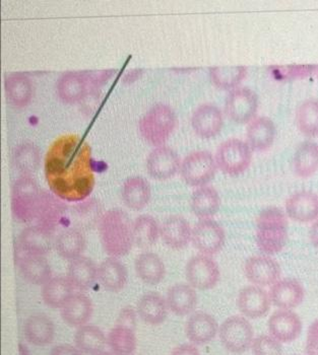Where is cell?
I'll return each mask as SVG.
<instances>
[{"instance_id": "cell-23", "label": "cell", "mask_w": 318, "mask_h": 355, "mask_svg": "<svg viewBox=\"0 0 318 355\" xmlns=\"http://www.w3.org/2000/svg\"><path fill=\"white\" fill-rule=\"evenodd\" d=\"M65 207L63 200L53 193L42 192L40 205L37 212L36 225L46 231L56 232L57 227L65 216Z\"/></svg>"}, {"instance_id": "cell-16", "label": "cell", "mask_w": 318, "mask_h": 355, "mask_svg": "<svg viewBox=\"0 0 318 355\" xmlns=\"http://www.w3.org/2000/svg\"><path fill=\"white\" fill-rule=\"evenodd\" d=\"M269 332L281 343L295 341L302 332V321L292 310H278L269 319Z\"/></svg>"}, {"instance_id": "cell-55", "label": "cell", "mask_w": 318, "mask_h": 355, "mask_svg": "<svg viewBox=\"0 0 318 355\" xmlns=\"http://www.w3.org/2000/svg\"><path fill=\"white\" fill-rule=\"evenodd\" d=\"M317 78H318V67H317Z\"/></svg>"}, {"instance_id": "cell-15", "label": "cell", "mask_w": 318, "mask_h": 355, "mask_svg": "<svg viewBox=\"0 0 318 355\" xmlns=\"http://www.w3.org/2000/svg\"><path fill=\"white\" fill-rule=\"evenodd\" d=\"M271 304L269 293L260 286L244 287L237 297V306L246 319L256 320L265 317L269 313Z\"/></svg>"}, {"instance_id": "cell-24", "label": "cell", "mask_w": 318, "mask_h": 355, "mask_svg": "<svg viewBox=\"0 0 318 355\" xmlns=\"http://www.w3.org/2000/svg\"><path fill=\"white\" fill-rule=\"evenodd\" d=\"M94 313L92 300L83 293H74L60 309L61 318L70 327L87 325Z\"/></svg>"}, {"instance_id": "cell-43", "label": "cell", "mask_w": 318, "mask_h": 355, "mask_svg": "<svg viewBox=\"0 0 318 355\" xmlns=\"http://www.w3.org/2000/svg\"><path fill=\"white\" fill-rule=\"evenodd\" d=\"M247 76V67L242 65L237 67H214L210 69V78L214 85L218 89L233 91L237 89Z\"/></svg>"}, {"instance_id": "cell-51", "label": "cell", "mask_w": 318, "mask_h": 355, "mask_svg": "<svg viewBox=\"0 0 318 355\" xmlns=\"http://www.w3.org/2000/svg\"><path fill=\"white\" fill-rule=\"evenodd\" d=\"M309 238H310L311 244L318 249V218L313 221L312 225H311Z\"/></svg>"}, {"instance_id": "cell-6", "label": "cell", "mask_w": 318, "mask_h": 355, "mask_svg": "<svg viewBox=\"0 0 318 355\" xmlns=\"http://www.w3.org/2000/svg\"><path fill=\"white\" fill-rule=\"evenodd\" d=\"M215 159L219 170L224 174L238 176L249 168L252 161V150L247 142L231 138L221 142Z\"/></svg>"}, {"instance_id": "cell-49", "label": "cell", "mask_w": 318, "mask_h": 355, "mask_svg": "<svg viewBox=\"0 0 318 355\" xmlns=\"http://www.w3.org/2000/svg\"><path fill=\"white\" fill-rule=\"evenodd\" d=\"M117 324L120 325L127 326L135 329V313L133 309L125 308L122 310V315H119Z\"/></svg>"}, {"instance_id": "cell-26", "label": "cell", "mask_w": 318, "mask_h": 355, "mask_svg": "<svg viewBox=\"0 0 318 355\" xmlns=\"http://www.w3.org/2000/svg\"><path fill=\"white\" fill-rule=\"evenodd\" d=\"M4 91L8 102L12 106L15 108H24L32 100L34 85L27 74L23 72H12L6 76Z\"/></svg>"}, {"instance_id": "cell-53", "label": "cell", "mask_w": 318, "mask_h": 355, "mask_svg": "<svg viewBox=\"0 0 318 355\" xmlns=\"http://www.w3.org/2000/svg\"><path fill=\"white\" fill-rule=\"evenodd\" d=\"M19 355H31L30 352H28V347L26 345H24L23 343H19Z\"/></svg>"}, {"instance_id": "cell-13", "label": "cell", "mask_w": 318, "mask_h": 355, "mask_svg": "<svg viewBox=\"0 0 318 355\" xmlns=\"http://www.w3.org/2000/svg\"><path fill=\"white\" fill-rule=\"evenodd\" d=\"M244 274L252 286H271L280 280V264L271 256H253L246 260Z\"/></svg>"}, {"instance_id": "cell-10", "label": "cell", "mask_w": 318, "mask_h": 355, "mask_svg": "<svg viewBox=\"0 0 318 355\" xmlns=\"http://www.w3.org/2000/svg\"><path fill=\"white\" fill-rule=\"evenodd\" d=\"M225 241V231L220 223L212 218L199 219L192 229V245L203 255L214 256L220 253Z\"/></svg>"}, {"instance_id": "cell-29", "label": "cell", "mask_w": 318, "mask_h": 355, "mask_svg": "<svg viewBox=\"0 0 318 355\" xmlns=\"http://www.w3.org/2000/svg\"><path fill=\"white\" fill-rule=\"evenodd\" d=\"M152 197L150 183L144 178L133 176L124 182L122 189V198L129 209L140 211L148 206Z\"/></svg>"}, {"instance_id": "cell-1", "label": "cell", "mask_w": 318, "mask_h": 355, "mask_svg": "<svg viewBox=\"0 0 318 355\" xmlns=\"http://www.w3.org/2000/svg\"><path fill=\"white\" fill-rule=\"evenodd\" d=\"M44 172L50 190L61 200H83L95 186L91 146L78 135L57 138L46 153Z\"/></svg>"}, {"instance_id": "cell-7", "label": "cell", "mask_w": 318, "mask_h": 355, "mask_svg": "<svg viewBox=\"0 0 318 355\" xmlns=\"http://www.w3.org/2000/svg\"><path fill=\"white\" fill-rule=\"evenodd\" d=\"M219 337L221 345L227 352L242 354L251 348L254 331L246 318L243 315H232L221 324Z\"/></svg>"}, {"instance_id": "cell-50", "label": "cell", "mask_w": 318, "mask_h": 355, "mask_svg": "<svg viewBox=\"0 0 318 355\" xmlns=\"http://www.w3.org/2000/svg\"><path fill=\"white\" fill-rule=\"evenodd\" d=\"M170 355H201V354L194 344L184 343L175 347Z\"/></svg>"}, {"instance_id": "cell-18", "label": "cell", "mask_w": 318, "mask_h": 355, "mask_svg": "<svg viewBox=\"0 0 318 355\" xmlns=\"http://www.w3.org/2000/svg\"><path fill=\"white\" fill-rule=\"evenodd\" d=\"M271 304L280 310H293L304 301V287L298 280L284 278L278 280L269 289Z\"/></svg>"}, {"instance_id": "cell-42", "label": "cell", "mask_w": 318, "mask_h": 355, "mask_svg": "<svg viewBox=\"0 0 318 355\" xmlns=\"http://www.w3.org/2000/svg\"><path fill=\"white\" fill-rule=\"evenodd\" d=\"M133 244L140 249H149L158 242L160 225L153 216L144 214L133 223Z\"/></svg>"}, {"instance_id": "cell-45", "label": "cell", "mask_w": 318, "mask_h": 355, "mask_svg": "<svg viewBox=\"0 0 318 355\" xmlns=\"http://www.w3.org/2000/svg\"><path fill=\"white\" fill-rule=\"evenodd\" d=\"M251 350L253 355H283L282 343L267 334L254 338Z\"/></svg>"}, {"instance_id": "cell-39", "label": "cell", "mask_w": 318, "mask_h": 355, "mask_svg": "<svg viewBox=\"0 0 318 355\" xmlns=\"http://www.w3.org/2000/svg\"><path fill=\"white\" fill-rule=\"evenodd\" d=\"M12 164L21 176H32L41 164V153L38 146L32 142H24L15 148Z\"/></svg>"}, {"instance_id": "cell-54", "label": "cell", "mask_w": 318, "mask_h": 355, "mask_svg": "<svg viewBox=\"0 0 318 355\" xmlns=\"http://www.w3.org/2000/svg\"><path fill=\"white\" fill-rule=\"evenodd\" d=\"M95 355H115V354H112V352H99V354H95Z\"/></svg>"}, {"instance_id": "cell-3", "label": "cell", "mask_w": 318, "mask_h": 355, "mask_svg": "<svg viewBox=\"0 0 318 355\" xmlns=\"http://www.w3.org/2000/svg\"><path fill=\"white\" fill-rule=\"evenodd\" d=\"M288 240L287 214L278 207L263 209L256 220V242L265 255L273 256L282 252Z\"/></svg>"}, {"instance_id": "cell-5", "label": "cell", "mask_w": 318, "mask_h": 355, "mask_svg": "<svg viewBox=\"0 0 318 355\" xmlns=\"http://www.w3.org/2000/svg\"><path fill=\"white\" fill-rule=\"evenodd\" d=\"M42 192L32 176H21L12 188V216L19 223L35 221L40 205Z\"/></svg>"}, {"instance_id": "cell-2", "label": "cell", "mask_w": 318, "mask_h": 355, "mask_svg": "<svg viewBox=\"0 0 318 355\" xmlns=\"http://www.w3.org/2000/svg\"><path fill=\"white\" fill-rule=\"evenodd\" d=\"M101 244L109 257L122 258L131 251L133 244V223L119 208L108 210L99 223Z\"/></svg>"}, {"instance_id": "cell-52", "label": "cell", "mask_w": 318, "mask_h": 355, "mask_svg": "<svg viewBox=\"0 0 318 355\" xmlns=\"http://www.w3.org/2000/svg\"><path fill=\"white\" fill-rule=\"evenodd\" d=\"M140 73H142V72H140V70H133V71L128 72V73H126V76H125L124 82H135V80H137V78H139Z\"/></svg>"}, {"instance_id": "cell-27", "label": "cell", "mask_w": 318, "mask_h": 355, "mask_svg": "<svg viewBox=\"0 0 318 355\" xmlns=\"http://www.w3.org/2000/svg\"><path fill=\"white\" fill-rule=\"evenodd\" d=\"M276 125L267 117H256L246 129L247 144L252 151L262 153L269 150L275 141Z\"/></svg>"}, {"instance_id": "cell-41", "label": "cell", "mask_w": 318, "mask_h": 355, "mask_svg": "<svg viewBox=\"0 0 318 355\" xmlns=\"http://www.w3.org/2000/svg\"><path fill=\"white\" fill-rule=\"evenodd\" d=\"M107 345L115 355H133L137 345L135 329L116 324L109 331Z\"/></svg>"}, {"instance_id": "cell-21", "label": "cell", "mask_w": 318, "mask_h": 355, "mask_svg": "<svg viewBox=\"0 0 318 355\" xmlns=\"http://www.w3.org/2000/svg\"><path fill=\"white\" fill-rule=\"evenodd\" d=\"M219 328L218 322L212 315L194 312L186 322L185 334L190 343L196 346L206 345L214 340Z\"/></svg>"}, {"instance_id": "cell-48", "label": "cell", "mask_w": 318, "mask_h": 355, "mask_svg": "<svg viewBox=\"0 0 318 355\" xmlns=\"http://www.w3.org/2000/svg\"><path fill=\"white\" fill-rule=\"evenodd\" d=\"M50 355H85L76 346L69 344H60L52 348Z\"/></svg>"}, {"instance_id": "cell-36", "label": "cell", "mask_w": 318, "mask_h": 355, "mask_svg": "<svg viewBox=\"0 0 318 355\" xmlns=\"http://www.w3.org/2000/svg\"><path fill=\"white\" fill-rule=\"evenodd\" d=\"M192 212L199 219L212 218L221 207V197L212 186H203L195 189L190 200Z\"/></svg>"}, {"instance_id": "cell-14", "label": "cell", "mask_w": 318, "mask_h": 355, "mask_svg": "<svg viewBox=\"0 0 318 355\" xmlns=\"http://www.w3.org/2000/svg\"><path fill=\"white\" fill-rule=\"evenodd\" d=\"M93 89L89 72L69 71L63 73L56 83V93L62 102L76 104Z\"/></svg>"}, {"instance_id": "cell-38", "label": "cell", "mask_w": 318, "mask_h": 355, "mask_svg": "<svg viewBox=\"0 0 318 355\" xmlns=\"http://www.w3.org/2000/svg\"><path fill=\"white\" fill-rule=\"evenodd\" d=\"M295 174L302 179L312 177L318 171V146L312 141H304L298 146L293 157Z\"/></svg>"}, {"instance_id": "cell-28", "label": "cell", "mask_w": 318, "mask_h": 355, "mask_svg": "<svg viewBox=\"0 0 318 355\" xmlns=\"http://www.w3.org/2000/svg\"><path fill=\"white\" fill-rule=\"evenodd\" d=\"M167 304L173 314L184 317L194 314L197 306L196 291L188 284H176L167 291Z\"/></svg>"}, {"instance_id": "cell-9", "label": "cell", "mask_w": 318, "mask_h": 355, "mask_svg": "<svg viewBox=\"0 0 318 355\" xmlns=\"http://www.w3.org/2000/svg\"><path fill=\"white\" fill-rule=\"evenodd\" d=\"M185 276L188 284L199 291L214 288L220 282L221 272L218 263L212 256H194L188 260L185 267Z\"/></svg>"}, {"instance_id": "cell-8", "label": "cell", "mask_w": 318, "mask_h": 355, "mask_svg": "<svg viewBox=\"0 0 318 355\" xmlns=\"http://www.w3.org/2000/svg\"><path fill=\"white\" fill-rule=\"evenodd\" d=\"M217 170L214 155L207 150H197L186 155L181 162L180 175L187 185L199 188L208 185L214 179Z\"/></svg>"}, {"instance_id": "cell-11", "label": "cell", "mask_w": 318, "mask_h": 355, "mask_svg": "<svg viewBox=\"0 0 318 355\" xmlns=\"http://www.w3.org/2000/svg\"><path fill=\"white\" fill-rule=\"evenodd\" d=\"M258 104L260 101L256 92L249 87H237L226 98L225 112L236 123H249L256 118Z\"/></svg>"}, {"instance_id": "cell-30", "label": "cell", "mask_w": 318, "mask_h": 355, "mask_svg": "<svg viewBox=\"0 0 318 355\" xmlns=\"http://www.w3.org/2000/svg\"><path fill=\"white\" fill-rule=\"evenodd\" d=\"M98 280L106 291L117 293L126 286L128 272L118 258L109 257L98 266Z\"/></svg>"}, {"instance_id": "cell-37", "label": "cell", "mask_w": 318, "mask_h": 355, "mask_svg": "<svg viewBox=\"0 0 318 355\" xmlns=\"http://www.w3.org/2000/svg\"><path fill=\"white\" fill-rule=\"evenodd\" d=\"M85 245V236L80 230L67 229L59 232L56 236L54 249L61 258L72 261L82 256Z\"/></svg>"}, {"instance_id": "cell-4", "label": "cell", "mask_w": 318, "mask_h": 355, "mask_svg": "<svg viewBox=\"0 0 318 355\" xmlns=\"http://www.w3.org/2000/svg\"><path fill=\"white\" fill-rule=\"evenodd\" d=\"M176 126L174 110L166 104H157L140 118L139 130L147 142L158 148L166 144Z\"/></svg>"}, {"instance_id": "cell-31", "label": "cell", "mask_w": 318, "mask_h": 355, "mask_svg": "<svg viewBox=\"0 0 318 355\" xmlns=\"http://www.w3.org/2000/svg\"><path fill=\"white\" fill-rule=\"evenodd\" d=\"M135 273L144 284L158 286L166 275V266L163 260L153 252L140 253L135 262Z\"/></svg>"}, {"instance_id": "cell-32", "label": "cell", "mask_w": 318, "mask_h": 355, "mask_svg": "<svg viewBox=\"0 0 318 355\" xmlns=\"http://www.w3.org/2000/svg\"><path fill=\"white\" fill-rule=\"evenodd\" d=\"M19 272L24 279L34 286H43L51 279L52 269L45 256L24 255L19 258Z\"/></svg>"}, {"instance_id": "cell-22", "label": "cell", "mask_w": 318, "mask_h": 355, "mask_svg": "<svg viewBox=\"0 0 318 355\" xmlns=\"http://www.w3.org/2000/svg\"><path fill=\"white\" fill-rule=\"evenodd\" d=\"M160 236L167 247L182 250L192 242V229L183 216H168L160 225Z\"/></svg>"}, {"instance_id": "cell-25", "label": "cell", "mask_w": 318, "mask_h": 355, "mask_svg": "<svg viewBox=\"0 0 318 355\" xmlns=\"http://www.w3.org/2000/svg\"><path fill=\"white\" fill-rule=\"evenodd\" d=\"M24 335L26 340L33 345H49L56 336L53 321L47 315L42 313L28 315L24 324Z\"/></svg>"}, {"instance_id": "cell-17", "label": "cell", "mask_w": 318, "mask_h": 355, "mask_svg": "<svg viewBox=\"0 0 318 355\" xmlns=\"http://www.w3.org/2000/svg\"><path fill=\"white\" fill-rule=\"evenodd\" d=\"M54 247V234L36 225L26 227L17 238V248L24 255L45 256Z\"/></svg>"}, {"instance_id": "cell-44", "label": "cell", "mask_w": 318, "mask_h": 355, "mask_svg": "<svg viewBox=\"0 0 318 355\" xmlns=\"http://www.w3.org/2000/svg\"><path fill=\"white\" fill-rule=\"evenodd\" d=\"M298 128L305 137H318V101L307 100L296 113Z\"/></svg>"}, {"instance_id": "cell-46", "label": "cell", "mask_w": 318, "mask_h": 355, "mask_svg": "<svg viewBox=\"0 0 318 355\" xmlns=\"http://www.w3.org/2000/svg\"><path fill=\"white\" fill-rule=\"evenodd\" d=\"M317 65H289L273 67V74L278 80H294L310 76L317 70Z\"/></svg>"}, {"instance_id": "cell-19", "label": "cell", "mask_w": 318, "mask_h": 355, "mask_svg": "<svg viewBox=\"0 0 318 355\" xmlns=\"http://www.w3.org/2000/svg\"><path fill=\"white\" fill-rule=\"evenodd\" d=\"M223 113L212 104H203L194 110L192 116V127L197 137L212 138L223 128Z\"/></svg>"}, {"instance_id": "cell-40", "label": "cell", "mask_w": 318, "mask_h": 355, "mask_svg": "<svg viewBox=\"0 0 318 355\" xmlns=\"http://www.w3.org/2000/svg\"><path fill=\"white\" fill-rule=\"evenodd\" d=\"M74 344L83 354L95 355L104 352L107 337L97 326L87 324L76 330Z\"/></svg>"}, {"instance_id": "cell-47", "label": "cell", "mask_w": 318, "mask_h": 355, "mask_svg": "<svg viewBox=\"0 0 318 355\" xmlns=\"http://www.w3.org/2000/svg\"><path fill=\"white\" fill-rule=\"evenodd\" d=\"M305 349L306 355H318V320L309 326Z\"/></svg>"}, {"instance_id": "cell-12", "label": "cell", "mask_w": 318, "mask_h": 355, "mask_svg": "<svg viewBox=\"0 0 318 355\" xmlns=\"http://www.w3.org/2000/svg\"><path fill=\"white\" fill-rule=\"evenodd\" d=\"M147 171L153 179L165 181L180 172L181 161L176 151L168 146H158L147 157Z\"/></svg>"}, {"instance_id": "cell-20", "label": "cell", "mask_w": 318, "mask_h": 355, "mask_svg": "<svg viewBox=\"0 0 318 355\" xmlns=\"http://www.w3.org/2000/svg\"><path fill=\"white\" fill-rule=\"evenodd\" d=\"M286 214L292 220L307 223L318 218V194L299 191L292 194L286 201Z\"/></svg>"}, {"instance_id": "cell-33", "label": "cell", "mask_w": 318, "mask_h": 355, "mask_svg": "<svg viewBox=\"0 0 318 355\" xmlns=\"http://www.w3.org/2000/svg\"><path fill=\"white\" fill-rule=\"evenodd\" d=\"M67 278L74 288L87 291L98 280V266L90 258L81 256L69 261Z\"/></svg>"}, {"instance_id": "cell-35", "label": "cell", "mask_w": 318, "mask_h": 355, "mask_svg": "<svg viewBox=\"0 0 318 355\" xmlns=\"http://www.w3.org/2000/svg\"><path fill=\"white\" fill-rule=\"evenodd\" d=\"M74 289L67 276H53L42 286V300L49 308L61 309L74 295Z\"/></svg>"}, {"instance_id": "cell-34", "label": "cell", "mask_w": 318, "mask_h": 355, "mask_svg": "<svg viewBox=\"0 0 318 355\" xmlns=\"http://www.w3.org/2000/svg\"><path fill=\"white\" fill-rule=\"evenodd\" d=\"M168 311L166 299L157 293H146L137 302V314L149 325H161L167 319Z\"/></svg>"}]
</instances>
